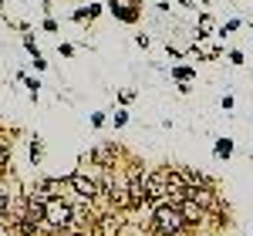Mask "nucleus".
<instances>
[{
    "mask_svg": "<svg viewBox=\"0 0 253 236\" xmlns=\"http://www.w3.org/2000/svg\"><path fill=\"white\" fill-rule=\"evenodd\" d=\"M118 101H122V105H128V101H135V91H132V88H125V91L118 95Z\"/></svg>",
    "mask_w": 253,
    "mask_h": 236,
    "instance_id": "412c9836",
    "label": "nucleus"
},
{
    "mask_svg": "<svg viewBox=\"0 0 253 236\" xmlns=\"http://www.w3.org/2000/svg\"><path fill=\"white\" fill-rule=\"evenodd\" d=\"M213 156H216V158H230V156H233V138H226V135H223V138H216Z\"/></svg>",
    "mask_w": 253,
    "mask_h": 236,
    "instance_id": "f8f14e48",
    "label": "nucleus"
},
{
    "mask_svg": "<svg viewBox=\"0 0 253 236\" xmlns=\"http://www.w3.org/2000/svg\"><path fill=\"white\" fill-rule=\"evenodd\" d=\"M182 193H186V179H182V169H169V165H166V199L179 202V199H182Z\"/></svg>",
    "mask_w": 253,
    "mask_h": 236,
    "instance_id": "1a4fd4ad",
    "label": "nucleus"
},
{
    "mask_svg": "<svg viewBox=\"0 0 253 236\" xmlns=\"http://www.w3.org/2000/svg\"><path fill=\"white\" fill-rule=\"evenodd\" d=\"M44 68H47V61H44V54H38L34 58V71H44Z\"/></svg>",
    "mask_w": 253,
    "mask_h": 236,
    "instance_id": "393cba45",
    "label": "nucleus"
},
{
    "mask_svg": "<svg viewBox=\"0 0 253 236\" xmlns=\"http://www.w3.org/2000/svg\"><path fill=\"white\" fill-rule=\"evenodd\" d=\"M175 91H179V95H189V91H193V81H179V88H175Z\"/></svg>",
    "mask_w": 253,
    "mask_h": 236,
    "instance_id": "b1692460",
    "label": "nucleus"
},
{
    "mask_svg": "<svg viewBox=\"0 0 253 236\" xmlns=\"http://www.w3.org/2000/svg\"><path fill=\"white\" fill-rule=\"evenodd\" d=\"M61 230H71V199H44V219H41V233L58 236Z\"/></svg>",
    "mask_w": 253,
    "mask_h": 236,
    "instance_id": "f03ea898",
    "label": "nucleus"
},
{
    "mask_svg": "<svg viewBox=\"0 0 253 236\" xmlns=\"http://www.w3.org/2000/svg\"><path fill=\"white\" fill-rule=\"evenodd\" d=\"M199 7H210V0H199Z\"/></svg>",
    "mask_w": 253,
    "mask_h": 236,
    "instance_id": "cd10ccee",
    "label": "nucleus"
},
{
    "mask_svg": "<svg viewBox=\"0 0 253 236\" xmlns=\"http://www.w3.org/2000/svg\"><path fill=\"white\" fill-rule=\"evenodd\" d=\"M125 156L122 149H118L115 142H101V145H95L91 152H84L81 156V162H88V165H98L101 172H108V169H115L118 165V158Z\"/></svg>",
    "mask_w": 253,
    "mask_h": 236,
    "instance_id": "7ed1b4c3",
    "label": "nucleus"
},
{
    "mask_svg": "<svg viewBox=\"0 0 253 236\" xmlns=\"http://www.w3.org/2000/svg\"><path fill=\"white\" fill-rule=\"evenodd\" d=\"M58 236H91V233H88V230H75V226H71V230H61Z\"/></svg>",
    "mask_w": 253,
    "mask_h": 236,
    "instance_id": "4be33fe9",
    "label": "nucleus"
},
{
    "mask_svg": "<svg viewBox=\"0 0 253 236\" xmlns=\"http://www.w3.org/2000/svg\"><path fill=\"white\" fill-rule=\"evenodd\" d=\"M27 156H31L34 165H41V158H44V142H41V135H34L31 142H27Z\"/></svg>",
    "mask_w": 253,
    "mask_h": 236,
    "instance_id": "9b49d317",
    "label": "nucleus"
},
{
    "mask_svg": "<svg viewBox=\"0 0 253 236\" xmlns=\"http://www.w3.org/2000/svg\"><path fill=\"white\" fill-rule=\"evenodd\" d=\"M172 78L175 81H193L196 78V68H193V64H175V68H172Z\"/></svg>",
    "mask_w": 253,
    "mask_h": 236,
    "instance_id": "4468645a",
    "label": "nucleus"
},
{
    "mask_svg": "<svg viewBox=\"0 0 253 236\" xmlns=\"http://www.w3.org/2000/svg\"><path fill=\"white\" fill-rule=\"evenodd\" d=\"M226 61H230V64H233V68H243V64H247V61H243V51H230V54H226Z\"/></svg>",
    "mask_w": 253,
    "mask_h": 236,
    "instance_id": "f3484780",
    "label": "nucleus"
},
{
    "mask_svg": "<svg viewBox=\"0 0 253 236\" xmlns=\"http://www.w3.org/2000/svg\"><path fill=\"white\" fill-rule=\"evenodd\" d=\"M213 34H216V24L210 17V10H203L199 20H196V40H206V38H213Z\"/></svg>",
    "mask_w": 253,
    "mask_h": 236,
    "instance_id": "9d476101",
    "label": "nucleus"
},
{
    "mask_svg": "<svg viewBox=\"0 0 253 236\" xmlns=\"http://www.w3.org/2000/svg\"><path fill=\"white\" fill-rule=\"evenodd\" d=\"M101 125H105V112H95L91 115V128H101Z\"/></svg>",
    "mask_w": 253,
    "mask_h": 236,
    "instance_id": "5701e85b",
    "label": "nucleus"
},
{
    "mask_svg": "<svg viewBox=\"0 0 253 236\" xmlns=\"http://www.w3.org/2000/svg\"><path fill=\"white\" fill-rule=\"evenodd\" d=\"M142 186H145V202H149V206L162 202V199H166V165H162V169H145Z\"/></svg>",
    "mask_w": 253,
    "mask_h": 236,
    "instance_id": "423d86ee",
    "label": "nucleus"
},
{
    "mask_svg": "<svg viewBox=\"0 0 253 236\" xmlns=\"http://www.w3.org/2000/svg\"><path fill=\"white\" fill-rule=\"evenodd\" d=\"M149 233H152V236H182V233H186V219H182V213H179V202L162 199V202L152 206Z\"/></svg>",
    "mask_w": 253,
    "mask_h": 236,
    "instance_id": "f257e3e1",
    "label": "nucleus"
},
{
    "mask_svg": "<svg viewBox=\"0 0 253 236\" xmlns=\"http://www.w3.org/2000/svg\"><path fill=\"white\" fill-rule=\"evenodd\" d=\"M24 47H27V54H31V58H38V54H41V47H38V40L31 38V34H24Z\"/></svg>",
    "mask_w": 253,
    "mask_h": 236,
    "instance_id": "dca6fc26",
    "label": "nucleus"
},
{
    "mask_svg": "<svg viewBox=\"0 0 253 236\" xmlns=\"http://www.w3.org/2000/svg\"><path fill=\"white\" fill-rule=\"evenodd\" d=\"M179 213H182V219H186V230H199V226L210 219V213H206L203 206L189 202V199H179Z\"/></svg>",
    "mask_w": 253,
    "mask_h": 236,
    "instance_id": "6e6552de",
    "label": "nucleus"
},
{
    "mask_svg": "<svg viewBox=\"0 0 253 236\" xmlns=\"http://www.w3.org/2000/svg\"><path fill=\"white\" fill-rule=\"evenodd\" d=\"M240 27H243V20L233 17V20H226V24H219V27H216V34H219V38H230L233 31H240Z\"/></svg>",
    "mask_w": 253,
    "mask_h": 236,
    "instance_id": "2eb2a0df",
    "label": "nucleus"
},
{
    "mask_svg": "<svg viewBox=\"0 0 253 236\" xmlns=\"http://www.w3.org/2000/svg\"><path fill=\"white\" fill-rule=\"evenodd\" d=\"M58 54L61 58H75V44H58Z\"/></svg>",
    "mask_w": 253,
    "mask_h": 236,
    "instance_id": "aec40b11",
    "label": "nucleus"
},
{
    "mask_svg": "<svg viewBox=\"0 0 253 236\" xmlns=\"http://www.w3.org/2000/svg\"><path fill=\"white\" fill-rule=\"evenodd\" d=\"M17 78L24 81V88H27V95H31V101H38V98H41V81H38V78H31V75H24V71H20Z\"/></svg>",
    "mask_w": 253,
    "mask_h": 236,
    "instance_id": "ddd939ff",
    "label": "nucleus"
},
{
    "mask_svg": "<svg viewBox=\"0 0 253 236\" xmlns=\"http://www.w3.org/2000/svg\"><path fill=\"white\" fill-rule=\"evenodd\" d=\"M41 27H44V31H47V34H58V20L51 17V14H47V17H44V24H41Z\"/></svg>",
    "mask_w": 253,
    "mask_h": 236,
    "instance_id": "6ab92c4d",
    "label": "nucleus"
},
{
    "mask_svg": "<svg viewBox=\"0 0 253 236\" xmlns=\"http://www.w3.org/2000/svg\"><path fill=\"white\" fill-rule=\"evenodd\" d=\"M112 121H115V128H125V125H128V112H125V108H118Z\"/></svg>",
    "mask_w": 253,
    "mask_h": 236,
    "instance_id": "a211bd4d",
    "label": "nucleus"
},
{
    "mask_svg": "<svg viewBox=\"0 0 253 236\" xmlns=\"http://www.w3.org/2000/svg\"><path fill=\"white\" fill-rule=\"evenodd\" d=\"M64 179H68V189H71L81 202H95V196H98V179H91L88 172H81V169H75L71 176H64Z\"/></svg>",
    "mask_w": 253,
    "mask_h": 236,
    "instance_id": "39448f33",
    "label": "nucleus"
},
{
    "mask_svg": "<svg viewBox=\"0 0 253 236\" xmlns=\"http://www.w3.org/2000/svg\"><path fill=\"white\" fill-rule=\"evenodd\" d=\"M219 105H223V108H226V112H230V108H233L236 101H233V95H223V101H219Z\"/></svg>",
    "mask_w": 253,
    "mask_h": 236,
    "instance_id": "a878e982",
    "label": "nucleus"
},
{
    "mask_svg": "<svg viewBox=\"0 0 253 236\" xmlns=\"http://www.w3.org/2000/svg\"><path fill=\"white\" fill-rule=\"evenodd\" d=\"M179 7H196V0H175Z\"/></svg>",
    "mask_w": 253,
    "mask_h": 236,
    "instance_id": "bb28decb",
    "label": "nucleus"
},
{
    "mask_svg": "<svg viewBox=\"0 0 253 236\" xmlns=\"http://www.w3.org/2000/svg\"><path fill=\"white\" fill-rule=\"evenodd\" d=\"M64 189H68V179L47 176V179H38L31 193H34V196H41V199H58V196H64Z\"/></svg>",
    "mask_w": 253,
    "mask_h": 236,
    "instance_id": "0eeeda50",
    "label": "nucleus"
},
{
    "mask_svg": "<svg viewBox=\"0 0 253 236\" xmlns=\"http://www.w3.org/2000/svg\"><path fill=\"white\" fill-rule=\"evenodd\" d=\"M122 233H125V213L98 209L95 226H91V236H122Z\"/></svg>",
    "mask_w": 253,
    "mask_h": 236,
    "instance_id": "20e7f679",
    "label": "nucleus"
}]
</instances>
